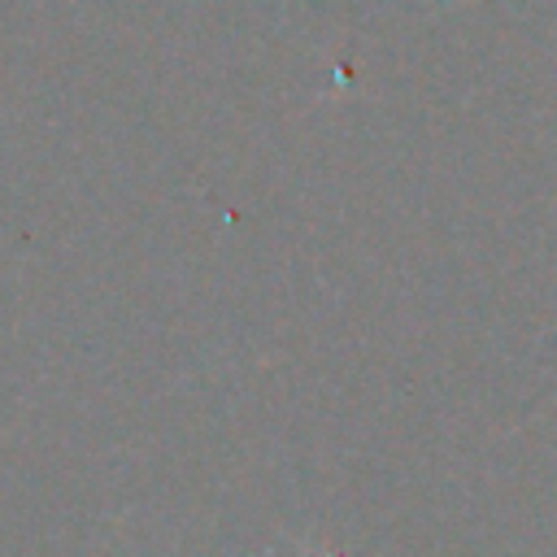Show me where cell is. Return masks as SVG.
Here are the masks:
<instances>
[{"mask_svg": "<svg viewBox=\"0 0 557 557\" xmlns=\"http://www.w3.org/2000/svg\"><path fill=\"white\" fill-rule=\"evenodd\" d=\"M305 557H339V553H309V548H305Z\"/></svg>", "mask_w": 557, "mask_h": 557, "instance_id": "obj_1", "label": "cell"}]
</instances>
